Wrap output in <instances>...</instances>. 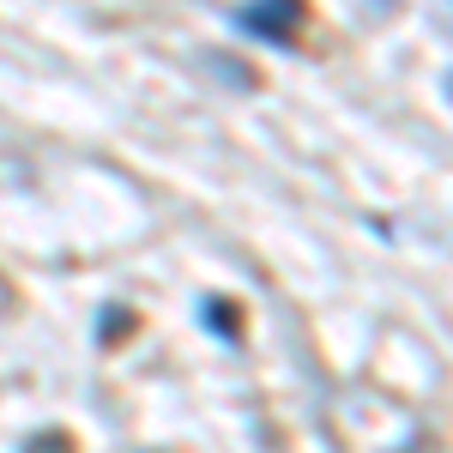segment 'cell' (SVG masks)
<instances>
[{"label":"cell","instance_id":"6da1fadb","mask_svg":"<svg viewBox=\"0 0 453 453\" xmlns=\"http://www.w3.org/2000/svg\"><path fill=\"white\" fill-rule=\"evenodd\" d=\"M290 19H296V6H290V0H266V6L242 12V25H254V31H273V42H284Z\"/></svg>","mask_w":453,"mask_h":453}]
</instances>
